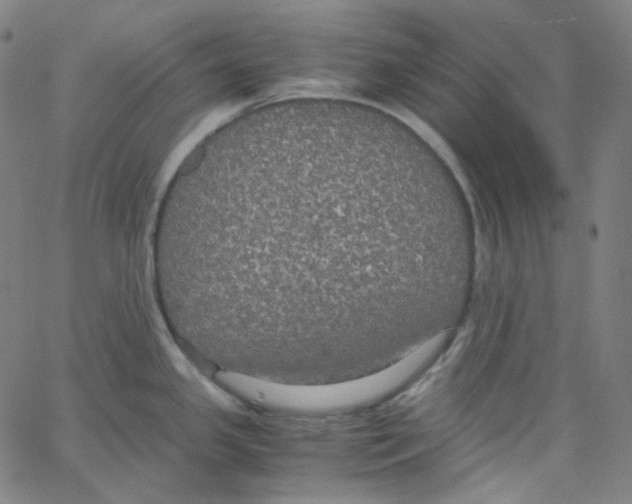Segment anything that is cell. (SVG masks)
<instances>
[{
  "instance_id": "6da1fadb",
  "label": "cell",
  "mask_w": 632,
  "mask_h": 504,
  "mask_svg": "<svg viewBox=\"0 0 632 504\" xmlns=\"http://www.w3.org/2000/svg\"><path fill=\"white\" fill-rule=\"evenodd\" d=\"M470 254L401 128L356 103L293 99L232 121L184 166L157 274L174 329L219 369L320 385L421 346Z\"/></svg>"
}]
</instances>
